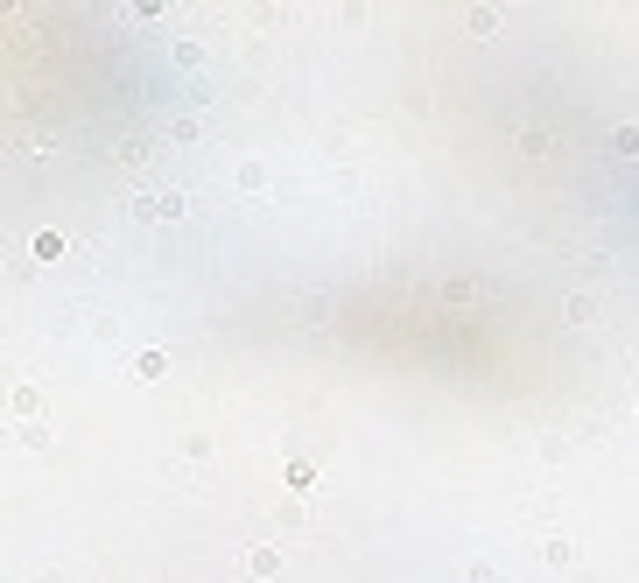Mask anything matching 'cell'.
Instances as JSON below:
<instances>
[{
	"label": "cell",
	"mask_w": 639,
	"mask_h": 583,
	"mask_svg": "<svg viewBox=\"0 0 639 583\" xmlns=\"http://www.w3.org/2000/svg\"><path fill=\"white\" fill-rule=\"evenodd\" d=\"M246 569H253V576H274L281 555H274V548H246Z\"/></svg>",
	"instance_id": "1"
}]
</instances>
